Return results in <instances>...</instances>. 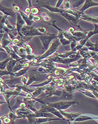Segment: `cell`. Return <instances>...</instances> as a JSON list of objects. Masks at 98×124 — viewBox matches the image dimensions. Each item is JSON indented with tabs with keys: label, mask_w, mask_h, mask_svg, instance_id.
<instances>
[{
	"label": "cell",
	"mask_w": 98,
	"mask_h": 124,
	"mask_svg": "<svg viewBox=\"0 0 98 124\" xmlns=\"http://www.w3.org/2000/svg\"><path fill=\"white\" fill-rule=\"evenodd\" d=\"M40 14V9L38 7H33V8L31 9V13L30 14L33 16L38 15V14Z\"/></svg>",
	"instance_id": "f546056e"
},
{
	"label": "cell",
	"mask_w": 98,
	"mask_h": 124,
	"mask_svg": "<svg viewBox=\"0 0 98 124\" xmlns=\"http://www.w3.org/2000/svg\"><path fill=\"white\" fill-rule=\"evenodd\" d=\"M97 116V118H98V116Z\"/></svg>",
	"instance_id": "60d3db41"
},
{
	"label": "cell",
	"mask_w": 98,
	"mask_h": 124,
	"mask_svg": "<svg viewBox=\"0 0 98 124\" xmlns=\"http://www.w3.org/2000/svg\"><path fill=\"white\" fill-rule=\"evenodd\" d=\"M75 31H76V29H75L73 27H70V28H69L68 29V31H69V32H70L71 34L73 33H74Z\"/></svg>",
	"instance_id": "d590c367"
},
{
	"label": "cell",
	"mask_w": 98,
	"mask_h": 124,
	"mask_svg": "<svg viewBox=\"0 0 98 124\" xmlns=\"http://www.w3.org/2000/svg\"><path fill=\"white\" fill-rule=\"evenodd\" d=\"M60 113L62 114V115L64 116V118H65L66 120L67 121H73L74 122L75 119L77 118L78 116H79L80 115H81V113H78V112H66L65 111H62V110H59Z\"/></svg>",
	"instance_id": "52a82bcc"
},
{
	"label": "cell",
	"mask_w": 98,
	"mask_h": 124,
	"mask_svg": "<svg viewBox=\"0 0 98 124\" xmlns=\"http://www.w3.org/2000/svg\"><path fill=\"white\" fill-rule=\"evenodd\" d=\"M61 45V43L60 42V40L58 38L55 39L52 41L51 43V46L49 47L48 50L41 56H38L37 60L39 61V63L42 61L44 59L47 58H49V57L54 54L55 53V52L57 51V49H58L59 46Z\"/></svg>",
	"instance_id": "6da1fadb"
},
{
	"label": "cell",
	"mask_w": 98,
	"mask_h": 124,
	"mask_svg": "<svg viewBox=\"0 0 98 124\" xmlns=\"http://www.w3.org/2000/svg\"><path fill=\"white\" fill-rule=\"evenodd\" d=\"M21 81L22 84L24 85H26L27 81H28V78H27L26 76H23L21 77Z\"/></svg>",
	"instance_id": "d6a6232c"
},
{
	"label": "cell",
	"mask_w": 98,
	"mask_h": 124,
	"mask_svg": "<svg viewBox=\"0 0 98 124\" xmlns=\"http://www.w3.org/2000/svg\"><path fill=\"white\" fill-rule=\"evenodd\" d=\"M41 17L40 16H38V15H35V16H33V21L34 22H40L41 21Z\"/></svg>",
	"instance_id": "836d02e7"
},
{
	"label": "cell",
	"mask_w": 98,
	"mask_h": 124,
	"mask_svg": "<svg viewBox=\"0 0 98 124\" xmlns=\"http://www.w3.org/2000/svg\"><path fill=\"white\" fill-rule=\"evenodd\" d=\"M21 82V77H14L13 78H10L9 79L4 80V83L11 88L14 87V86L16 85L21 84L20 83Z\"/></svg>",
	"instance_id": "7c38bea8"
},
{
	"label": "cell",
	"mask_w": 98,
	"mask_h": 124,
	"mask_svg": "<svg viewBox=\"0 0 98 124\" xmlns=\"http://www.w3.org/2000/svg\"><path fill=\"white\" fill-rule=\"evenodd\" d=\"M21 33L24 36L32 37V38L33 37L35 36H40L42 35L41 33L39 32L37 28H35L33 26H28L27 25H24L21 28Z\"/></svg>",
	"instance_id": "3957f363"
},
{
	"label": "cell",
	"mask_w": 98,
	"mask_h": 124,
	"mask_svg": "<svg viewBox=\"0 0 98 124\" xmlns=\"http://www.w3.org/2000/svg\"><path fill=\"white\" fill-rule=\"evenodd\" d=\"M41 78V75H40V73L37 72L31 73L28 77V81H27L26 86H30L31 85V83H33L34 82L40 81L42 79Z\"/></svg>",
	"instance_id": "8fae6325"
},
{
	"label": "cell",
	"mask_w": 98,
	"mask_h": 124,
	"mask_svg": "<svg viewBox=\"0 0 98 124\" xmlns=\"http://www.w3.org/2000/svg\"><path fill=\"white\" fill-rule=\"evenodd\" d=\"M40 16L41 17V18L43 19V20H44V21L48 22H50L51 20V19L49 17V16L45 12H41V14H40Z\"/></svg>",
	"instance_id": "f1b7e54d"
},
{
	"label": "cell",
	"mask_w": 98,
	"mask_h": 124,
	"mask_svg": "<svg viewBox=\"0 0 98 124\" xmlns=\"http://www.w3.org/2000/svg\"><path fill=\"white\" fill-rule=\"evenodd\" d=\"M0 124H3V123H2V120H1V117H0Z\"/></svg>",
	"instance_id": "ab89813d"
},
{
	"label": "cell",
	"mask_w": 98,
	"mask_h": 124,
	"mask_svg": "<svg viewBox=\"0 0 98 124\" xmlns=\"http://www.w3.org/2000/svg\"><path fill=\"white\" fill-rule=\"evenodd\" d=\"M40 110L43 112L52 114L56 116L57 118H59L60 119L66 120V119L64 118V116L62 115L61 113H60L59 110L55 108L52 107L48 106V105H44V106H42L41 107V108H40Z\"/></svg>",
	"instance_id": "5b68a950"
},
{
	"label": "cell",
	"mask_w": 98,
	"mask_h": 124,
	"mask_svg": "<svg viewBox=\"0 0 98 124\" xmlns=\"http://www.w3.org/2000/svg\"><path fill=\"white\" fill-rule=\"evenodd\" d=\"M68 124H73V121H68Z\"/></svg>",
	"instance_id": "f35d334b"
},
{
	"label": "cell",
	"mask_w": 98,
	"mask_h": 124,
	"mask_svg": "<svg viewBox=\"0 0 98 124\" xmlns=\"http://www.w3.org/2000/svg\"><path fill=\"white\" fill-rule=\"evenodd\" d=\"M80 19H83L84 21L92 23L93 24H98V16L86 15V14H83V15L81 16Z\"/></svg>",
	"instance_id": "9a60e30c"
},
{
	"label": "cell",
	"mask_w": 98,
	"mask_h": 124,
	"mask_svg": "<svg viewBox=\"0 0 98 124\" xmlns=\"http://www.w3.org/2000/svg\"><path fill=\"white\" fill-rule=\"evenodd\" d=\"M59 120H61V119L58 118H35L33 121V124H40L45 123V122H51V121Z\"/></svg>",
	"instance_id": "5bb4252c"
},
{
	"label": "cell",
	"mask_w": 98,
	"mask_h": 124,
	"mask_svg": "<svg viewBox=\"0 0 98 124\" xmlns=\"http://www.w3.org/2000/svg\"><path fill=\"white\" fill-rule=\"evenodd\" d=\"M86 47L88 48L89 50L92 51H95L96 53H98V42L96 41V43L95 44L92 43L90 40H88L86 41L85 45Z\"/></svg>",
	"instance_id": "ac0fdd59"
},
{
	"label": "cell",
	"mask_w": 98,
	"mask_h": 124,
	"mask_svg": "<svg viewBox=\"0 0 98 124\" xmlns=\"http://www.w3.org/2000/svg\"><path fill=\"white\" fill-rule=\"evenodd\" d=\"M13 44L12 40L11 39L8 34L7 33H5L3 39H2V41L1 43V47L4 49L5 47H8V46H11Z\"/></svg>",
	"instance_id": "2e32d148"
},
{
	"label": "cell",
	"mask_w": 98,
	"mask_h": 124,
	"mask_svg": "<svg viewBox=\"0 0 98 124\" xmlns=\"http://www.w3.org/2000/svg\"><path fill=\"white\" fill-rule=\"evenodd\" d=\"M23 47L25 48L27 54H33V49L31 47V44L29 43H26L23 45Z\"/></svg>",
	"instance_id": "4316f807"
},
{
	"label": "cell",
	"mask_w": 98,
	"mask_h": 124,
	"mask_svg": "<svg viewBox=\"0 0 98 124\" xmlns=\"http://www.w3.org/2000/svg\"><path fill=\"white\" fill-rule=\"evenodd\" d=\"M18 61L17 60H13V59L11 58V60L8 62V63L7 64V67H6V70L9 72H12L13 70H14V67H15V65L16 64L17 62Z\"/></svg>",
	"instance_id": "7402d4cb"
},
{
	"label": "cell",
	"mask_w": 98,
	"mask_h": 124,
	"mask_svg": "<svg viewBox=\"0 0 98 124\" xmlns=\"http://www.w3.org/2000/svg\"><path fill=\"white\" fill-rule=\"evenodd\" d=\"M7 103L6 101H3L0 100V109H1V105L2 104H5Z\"/></svg>",
	"instance_id": "74e56055"
},
{
	"label": "cell",
	"mask_w": 98,
	"mask_h": 124,
	"mask_svg": "<svg viewBox=\"0 0 98 124\" xmlns=\"http://www.w3.org/2000/svg\"><path fill=\"white\" fill-rule=\"evenodd\" d=\"M25 23V22L23 19L22 17H21L20 13H16V30L18 31L19 35L21 37L23 36L21 33V28L24 26Z\"/></svg>",
	"instance_id": "ba28073f"
},
{
	"label": "cell",
	"mask_w": 98,
	"mask_h": 124,
	"mask_svg": "<svg viewBox=\"0 0 98 124\" xmlns=\"http://www.w3.org/2000/svg\"><path fill=\"white\" fill-rule=\"evenodd\" d=\"M57 38L59 39L60 42L61 43L62 45L64 46H67V45H69V44H71V41H70V40L67 39L63 36V34L60 32V31H58V32H57Z\"/></svg>",
	"instance_id": "d6986e66"
},
{
	"label": "cell",
	"mask_w": 98,
	"mask_h": 124,
	"mask_svg": "<svg viewBox=\"0 0 98 124\" xmlns=\"http://www.w3.org/2000/svg\"><path fill=\"white\" fill-rule=\"evenodd\" d=\"M92 119H98V118H97V116H96V117H91V116H88V115H84L81 114L75 119L74 121V122H83V121L92 120Z\"/></svg>",
	"instance_id": "ffe728a7"
},
{
	"label": "cell",
	"mask_w": 98,
	"mask_h": 124,
	"mask_svg": "<svg viewBox=\"0 0 98 124\" xmlns=\"http://www.w3.org/2000/svg\"><path fill=\"white\" fill-rule=\"evenodd\" d=\"M8 116H9V118L14 121H15L16 119H23L22 117H21V116H18V115L16 114V112L14 111H13L12 109L10 110L9 114H8Z\"/></svg>",
	"instance_id": "603a6c76"
},
{
	"label": "cell",
	"mask_w": 98,
	"mask_h": 124,
	"mask_svg": "<svg viewBox=\"0 0 98 124\" xmlns=\"http://www.w3.org/2000/svg\"><path fill=\"white\" fill-rule=\"evenodd\" d=\"M40 3H38L37 2V6L39 7H43V8H46V9L48 10L49 11H50L51 12L53 13H59V14H62L63 12H65L66 11H64V9H62V8H57L56 7L51 6L50 5H48V4H43L41 3V2L40 1H38Z\"/></svg>",
	"instance_id": "8992f818"
},
{
	"label": "cell",
	"mask_w": 98,
	"mask_h": 124,
	"mask_svg": "<svg viewBox=\"0 0 98 124\" xmlns=\"http://www.w3.org/2000/svg\"><path fill=\"white\" fill-rule=\"evenodd\" d=\"M19 13H20L21 17H22L23 19L24 20V21L25 22V23H26L27 26H31L33 23H34V21H33V20L30 19V18H29V16L27 15V14H26L25 13L23 12V11H21V10Z\"/></svg>",
	"instance_id": "44dd1931"
},
{
	"label": "cell",
	"mask_w": 98,
	"mask_h": 124,
	"mask_svg": "<svg viewBox=\"0 0 98 124\" xmlns=\"http://www.w3.org/2000/svg\"><path fill=\"white\" fill-rule=\"evenodd\" d=\"M97 6H98V2H95L94 1H92V0H86V1H85L84 5L79 10V11H80L83 14L85 11H86V9L91 8V7Z\"/></svg>",
	"instance_id": "4fadbf2b"
},
{
	"label": "cell",
	"mask_w": 98,
	"mask_h": 124,
	"mask_svg": "<svg viewBox=\"0 0 98 124\" xmlns=\"http://www.w3.org/2000/svg\"><path fill=\"white\" fill-rule=\"evenodd\" d=\"M42 92H44L42 87H37V89H34V91L32 93L33 98L34 99H37V97L38 96H40Z\"/></svg>",
	"instance_id": "d4e9b609"
},
{
	"label": "cell",
	"mask_w": 98,
	"mask_h": 124,
	"mask_svg": "<svg viewBox=\"0 0 98 124\" xmlns=\"http://www.w3.org/2000/svg\"><path fill=\"white\" fill-rule=\"evenodd\" d=\"M78 102L76 100L71 101H60L56 102L53 103H47V105L52 107L55 108L58 110L64 111L65 109H68L70 107L74 106L75 104H78Z\"/></svg>",
	"instance_id": "7a4b0ae2"
},
{
	"label": "cell",
	"mask_w": 98,
	"mask_h": 124,
	"mask_svg": "<svg viewBox=\"0 0 98 124\" xmlns=\"http://www.w3.org/2000/svg\"><path fill=\"white\" fill-rule=\"evenodd\" d=\"M73 96L72 93H70L69 92L63 89L62 92V94L60 97V99L63 101H71L73 99Z\"/></svg>",
	"instance_id": "e0dca14e"
},
{
	"label": "cell",
	"mask_w": 98,
	"mask_h": 124,
	"mask_svg": "<svg viewBox=\"0 0 98 124\" xmlns=\"http://www.w3.org/2000/svg\"><path fill=\"white\" fill-rule=\"evenodd\" d=\"M85 1H71V6H72V9H74L75 8H77V7H79L80 5L83 4V3L84 4Z\"/></svg>",
	"instance_id": "83f0119b"
},
{
	"label": "cell",
	"mask_w": 98,
	"mask_h": 124,
	"mask_svg": "<svg viewBox=\"0 0 98 124\" xmlns=\"http://www.w3.org/2000/svg\"><path fill=\"white\" fill-rule=\"evenodd\" d=\"M0 12H2L4 15H6L7 16H11L14 18L15 15H16V12L14 11L13 8H8V7H4L0 4Z\"/></svg>",
	"instance_id": "30bf717a"
},
{
	"label": "cell",
	"mask_w": 98,
	"mask_h": 124,
	"mask_svg": "<svg viewBox=\"0 0 98 124\" xmlns=\"http://www.w3.org/2000/svg\"><path fill=\"white\" fill-rule=\"evenodd\" d=\"M62 9H64V11H67V10L72 9L71 6V1H65L63 3V7Z\"/></svg>",
	"instance_id": "484cf974"
},
{
	"label": "cell",
	"mask_w": 98,
	"mask_h": 124,
	"mask_svg": "<svg viewBox=\"0 0 98 124\" xmlns=\"http://www.w3.org/2000/svg\"><path fill=\"white\" fill-rule=\"evenodd\" d=\"M4 35V33L0 34V46H1V41H2V39H3Z\"/></svg>",
	"instance_id": "8d00e7d4"
},
{
	"label": "cell",
	"mask_w": 98,
	"mask_h": 124,
	"mask_svg": "<svg viewBox=\"0 0 98 124\" xmlns=\"http://www.w3.org/2000/svg\"><path fill=\"white\" fill-rule=\"evenodd\" d=\"M12 7H13V9L14 10V11H15V12H16V13L19 12L20 11H21V8L20 7V6H19V5L16 3L13 4Z\"/></svg>",
	"instance_id": "4dcf8cb0"
},
{
	"label": "cell",
	"mask_w": 98,
	"mask_h": 124,
	"mask_svg": "<svg viewBox=\"0 0 98 124\" xmlns=\"http://www.w3.org/2000/svg\"><path fill=\"white\" fill-rule=\"evenodd\" d=\"M30 68H23L21 70L15 73V76L14 77H21V76H24V74H26L27 72V70H29Z\"/></svg>",
	"instance_id": "cb8c5ba5"
},
{
	"label": "cell",
	"mask_w": 98,
	"mask_h": 124,
	"mask_svg": "<svg viewBox=\"0 0 98 124\" xmlns=\"http://www.w3.org/2000/svg\"><path fill=\"white\" fill-rule=\"evenodd\" d=\"M37 30H38L39 32L41 33L42 34H48L47 29L44 27H38V28H37Z\"/></svg>",
	"instance_id": "1f68e13d"
},
{
	"label": "cell",
	"mask_w": 98,
	"mask_h": 124,
	"mask_svg": "<svg viewBox=\"0 0 98 124\" xmlns=\"http://www.w3.org/2000/svg\"><path fill=\"white\" fill-rule=\"evenodd\" d=\"M63 2H64L63 0H59V1H57V3L56 5V7L57 8H59L60 6L62 5V4H63Z\"/></svg>",
	"instance_id": "e575fe53"
},
{
	"label": "cell",
	"mask_w": 98,
	"mask_h": 124,
	"mask_svg": "<svg viewBox=\"0 0 98 124\" xmlns=\"http://www.w3.org/2000/svg\"><path fill=\"white\" fill-rule=\"evenodd\" d=\"M42 44L43 50H48L49 44L55 39L57 38V34H42L38 36Z\"/></svg>",
	"instance_id": "277c9868"
},
{
	"label": "cell",
	"mask_w": 98,
	"mask_h": 124,
	"mask_svg": "<svg viewBox=\"0 0 98 124\" xmlns=\"http://www.w3.org/2000/svg\"><path fill=\"white\" fill-rule=\"evenodd\" d=\"M60 15L63 16L64 18L66 19L70 22V23L73 24V25H76V26L78 27H80V26L78 25V21L79 20H80V19L76 18V17L74 16L70 15V14H69L68 13L66 12V11L65 12H63L62 14H60Z\"/></svg>",
	"instance_id": "9c48e42d"
}]
</instances>
